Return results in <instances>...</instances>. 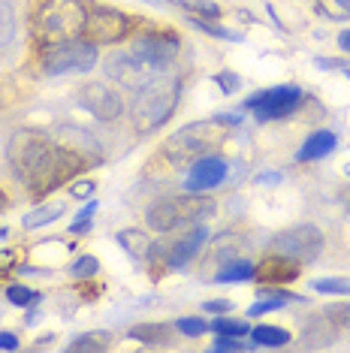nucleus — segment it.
Here are the masks:
<instances>
[{
    "instance_id": "nucleus-36",
    "label": "nucleus",
    "mask_w": 350,
    "mask_h": 353,
    "mask_svg": "<svg viewBox=\"0 0 350 353\" xmlns=\"http://www.w3.org/2000/svg\"><path fill=\"white\" fill-rule=\"evenodd\" d=\"M203 308L209 311V314H229V311H233V302L229 299H209V302H203Z\"/></svg>"
},
{
    "instance_id": "nucleus-12",
    "label": "nucleus",
    "mask_w": 350,
    "mask_h": 353,
    "mask_svg": "<svg viewBox=\"0 0 350 353\" xmlns=\"http://www.w3.org/2000/svg\"><path fill=\"white\" fill-rule=\"evenodd\" d=\"M224 179H227V160L220 154H205V157L190 163L185 188L190 194H209V190L218 188Z\"/></svg>"
},
{
    "instance_id": "nucleus-37",
    "label": "nucleus",
    "mask_w": 350,
    "mask_h": 353,
    "mask_svg": "<svg viewBox=\"0 0 350 353\" xmlns=\"http://www.w3.org/2000/svg\"><path fill=\"white\" fill-rule=\"evenodd\" d=\"M19 335L15 332H0V350H19Z\"/></svg>"
},
{
    "instance_id": "nucleus-32",
    "label": "nucleus",
    "mask_w": 350,
    "mask_h": 353,
    "mask_svg": "<svg viewBox=\"0 0 350 353\" xmlns=\"http://www.w3.org/2000/svg\"><path fill=\"white\" fill-rule=\"evenodd\" d=\"M317 10L326 19H344V15H350V0H317Z\"/></svg>"
},
{
    "instance_id": "nucleus-40",
    "label": "nucleus",
    "mask_w": 350,
    "mask_h": 353,
    "mask_svg": "<svg viewBox=\"0 0 350 353\" xmlns=\"http://www.w3.org/2000/svg\"><path fill=\"white\" fill-rule=\"evenodd\" d=\"M94 212H97V203L91 199V203L82 208V212H76V221H91V218H94Z\"/></svg>"
},
{
    "instance_id": "nucleus-18",
    "label": "nucleus",
    "mask_w": 350,
    "mask_h": 353,
    "mask_svg": "<svg viewBox=\"0 0 350 353\" xmlns=\"http://www.w3.org/2000/svg\"><path fill=\"white\" fill-rule=\"evenodd\" d=\"M251 339H254V344H260V347H284V344H290V332L284 326L260 323L251 329Z\"/></svg>"
},
{
    "instance_id": "nucleus-34",
    "label": "nucleus",
    "mask_w": 350,
    "mask_h": 353,
    "mask_svg": "<svg viewBox=\"0 0 350 353\" xmlns=\"http://www.w3.org/2000/svg\"><path fill=\"white\" fill-rule=\"evenodd\" d=\"M212 347H214V350H245L248 344H245L242 339H236V335H218Z\"/></svg>"
},
{
    "instance_id": "nucleus-45",
    "label": "nucleus",
    "mask_w": 350,
    "mask_h": 353,
    "mask_svg": "<svg viewBox=\"0 0 350 353\" xmlns=\"http://www.w3.org/2000/svg\"><path fill=\"white\" fill-rule=\"evenodd\" d=\"M6 236H10V230H6V227H0V239H6Z\"/></svg>"
},
{
    "instance_id": "nucleus-44",
    "label": "nucleus",
    "mask_w": 350,
    "mask_h": 353,
    "mask_svg": "<svg viewBox=\"0 0 350 353\" xmlns=\"http://www.w3.org/2000/svg\"><path fill=\"white\" fill-rule=\"evenodd\" d=\"M6 208V196H3V190H0V212Z\"/></svg>"
},
{
    "instance_id": "nucleus-4",
    "label": "nucleus",
    "mask_w": 350,
    "mask_h": 353,
    "mask_svg": "<svg viewBox=\"0 0 350 353\" xmlns=\"http://www.w3.org/2000/svg\"><path fill=\"white\" fill-rule=\"evenodd\" d=\"M218 212V203L205 194H175V196H163L157 203L148 205L145 221L154 232H178V230H190L196 223L209 221Z\"/></svg>"
},
{
    "instance_id": "nucleus-19",
    "label": "nucleus",
    "mask_w": 350,
    "mask_h": 353,
    "mask_svg": "<svg viewBox=\"0 0 350 353\" xmlns=\"http://www.w3.org/2000/svg\"><path fill=\"white\" fill-rule=\"evenodd\" d=\"M15 28L19 21H15L12 0H0V52H6L15 43Z\"/></svg>"
},
{
    "instance_id": "nucleus-22",
    "label": "nucleus",
    "mask_w": 350,
    "mask_h": 353,
    "mask_svg": "<svg viewBox=\"0 0 350 353\" xmlns=\"http://www.w3.org/2000/svg\"><path fill=\"white\" fill-rule=\"evenodd\" d=\"M63 214V205L61 203H49V205H39L37 212L25 214V230H39V227H49V223H54Z\"/></svg>"
},
{
    "instance_id": "nucleus-29",
    "label": "nucleus",
    "mask_w": 350,
    "mask_h": 353,
    "mask_svg": "<svg viewBox=\"0 0 350 353\" xmlns=\"http://www.w3.org/2000/svg\"><path fill=\"white\" fill-rule=\"evenodd\" d=\"M169 3L181 6V10H187L194 15H205V19H218L220 15V6L212 3V0H169Z\"/></svg>"
},
{
    "instance_id": "nucleus-6",
    "label": "nucleus",
    "mask_w": 350,
    "mask_h": 353,
    "mask_svg": "<svg viewBox=\"0 0 350 353\" xmlns=\"http://www.w3.org/2000/svg\"><path fill=\"white\" fill-rule=\"evenodd\" d=\"M97 46L85 37L63 39V43L45 46L43 49V70L49 76H70V73H91L97 67Z\"/></svg>"
},
{
    "instance_id": "nucleus-23",
    "label": "nucleus",
    "mask_w": 350,
    "mask_h": 353,
    "mask_svg": "<svg viewBox=\"0 0 350 353\" xmlns=\"http://www.w3.org/2000/svg\"><path fill=\"white\" fill-rule=\"evenodd\" d=\"M118 242H121V248H127V251L136 256V260H145L151 239L145 236V232H139V230H121L118 232Z\"/></svg>"
},
{
    "instance_id": "nucleus-3",
    "label": "nucleus",
    "mask_w": 350,
    "mask_h": 353,
    "mask_svg": "<svg viewBox=\"0 0 350 353\" xmlns=\"http://www.w3.org/2000/svg\"><path fill=\"white\" fill-rule=\"evenodd\" d=\"M181 103V82L178 79H151L136 91L130 103V124L136 133H154L175 115Z\"/></svg>"
},
{
    "instance_id": "nucleus-27",
    "label": "nucleus",
    "mask_w": 350,
    "mask_h": 353,
    "mask_svg": "<svg viewBox=\"0 0 350 353\" xmlns=\"http://www.w3.org/2000/svg\"><path fill=\"white\" fill-rule=\"evenodd\" d=\"M97 272H100V260L97 256H91V254H82V256H76V260L70 263V275L79 278V281L94 278Z\"/></svg>"
},
{
    "instance_id": "nucleus-38",
    "label": "nucleus",
    "mask_w": 350,
    "mask_h": 353,
    "mask_svg": "<svg viewBox=\"0 0 350 353\" xmlns=\"http://www.w3.org/2000/svg\"><path fill=\"white\" fill-rule=\"evenodd\" d=\"M94 194V184L91 181H76L73 184V196H91Z\"/></svg>"
},
{
    "instance_id": "nucleus-24",
    "label": "nucleus",
    "mask_w": 350,
    "mask_h": 353,
    "mask_svg": "<svg viewBox=\"0 0 350 353\" xmlns=\"http://www.w3.org/2000/svg\"><path fill=\"white\" fill-rule=\"evenodd\" d=\"M109 344H112V339H109V332H85L79 335V339H73L67 344V350H106Z\"/></svg>"
},
{
    "instance_id": "nucleus-33",
    "label": "nucleus",
    "mask_w": 350,
    "mask_h": 353,
    "mask_svg": "<svg viewBox=\"0 0 350 353\" xmlns=\"http://www.w3.org/2000/svg\"><path fill=\"white\" fill-rule=\"evenodd\" d=\"M190 25H194V28H200V30H205V34H212V37H224V39H238L236 34H229V30L227 28H214V25H209V21H203L200 19V15H190Z\"/></svg>"
},
{
    "instance_id": "nucleus-13",
    "label": "nucleus",
    "mask_w": 350,
    "mask_h": 353,
    "mask_svg": "<svg viewBox=\"0 0 350 353\" xmlns=\"http://www.w3.org/2000/svg\"><path fill=\"white\" fill-rule=\"evenodd\" d=\"M106 73L115 79V82H121L124 88H130V91H139L145 82H151V73L154 70L151 67H145L136 54H130V52H118V54H112V58L106 61Z\"/></svg>"
},
{
    "instance_id": "nucleus-9",
    "label": "nucleus",
    "mask_w": 350,
    "mask_h": 353,
    "mask_svg": "<svg viewBox=\"0 0 350 353\" xmlns=\"http://www.w3.org/2000/svg\"><path fill=\"white\" fill-rule=\"evenodd\" d=\"M130 30H133L130 15H124L121 10H112V6H100V10L88 12L82 37L94 46H115L121 39H127Z\"/></svg>"
},
{
    "instance_id": "nucleus-10",
    "label": "nucleus",
    "mask_w": 350,
    "mask_h": 353,
    "mask_svg": "<svg viewBox=\"0 0 350 353\" xmlns=\"http://www.w3.org/2000/svg\"><path fill=\"white\" fill-rule=\"evenodd\" d=\"M178 49H181V39L169 34V30H151V34H139L130 46V54L145 63L151 70H166L169 63L178 58Z\"/></svg>"
},
{
    "instance_id": "nucleus-35",
    "label": "nucleus",
    "mask_w": 350,
    "mask_h": 353,
    "mask_svg": "<svg viewBox=\"0 0 350 353\" xmlns=\"http://www.w3.org/2000/svg\"><path fill=\"white\" fill-rule=\"evenodd\" d=\"M214 82L224 88V94H236L238 88H242V79H238L236 73H218L214 76Z\"/></svg>"
},
{
    "instance_id": "nucleus-46",
    "label": "nucleus",
    "mask_w": 350,
    "mask_h": 353,
    "mask_svg": "<svg viewBox=\"0 0 350 353\" xmlns=\"http://www.w3.org/2000/svg\"><path fill=\"white\" fill-rule=\"evenodd\" d=\"M344 175H347V179H350V163H347V166H344Z\"/></svg>"
},
{
    "instance_id": "nucleus-20",
    "label": "nucleus",
    "mask_w": 350,
    "mask_h": 353,
    "mask_svg": "<svg viewBox=\"0 0 350 353\" xmlns=\"http://www.w3.org/2000/svg\"><path fill=\"white\" fill-rule=\"evenodd\" d=\"M254 272H257V266H254L251 260H229L220 266V272L214 275V281L218 284H229V281H251Z\"/></svg>"
},
{
    "instance_id": "nucleus-26",
    "label": "nucleus",
    "mask_w": 350,
    "mask_h": 353,
    "mask_svg": "<svg viewBox=\"0 0 350 353\" xmlns=\"http://www.w3.org/2000/svg\"><path fill=\"white\" fill-rule=\"evenodd\" d=\"M6 299H10L15 308H30V305L39 302V293L30 290V287H25V284H10L6 287Z\"/></svg>"
},
{
    "instance_id": "nucleus-30",
    "label": "nucleus",
    "mask_w": 350,
    "mask_h": 353,
    "mask_svg": "<svg viewBox=\"0 0 350 353\" xmlns=\"http://www.w3.org/2000/svg\"><path fill=\"white\" fill-rule=\"evenodd\" d=\"M323 314L338 326V332H350V302H332V305H326Z\"/></svg>"
},
{
    "instance_id": "nucleus-1",
    "label": "nucleus",
    "mask_w": 350,
    "mask_h": 353,
    "mask_svg": "<svg viewBox=\"0 0 350 353\" xmlns=\"http://www.w3.org/2000/svg\"><path fill=\"white\" fill-rule=\"evenodd\" d=\"M6 160L19 181L34 190V196L52 194L58 184L70 181L82 166H88L79 151L63 148L37 130H15L6 145Z\"/></svg>"
},
{
    "instance_id": "nucleus-11",
    "label": "nucleus",
    "mask_w": 350,
    "mask_h": 353,
    "mask_svg": "<svg viewBox=\"0 0 350 353\" xmlns=\"http://www.w3.org/2000/svg\"><path fill=\"white\" fill-rule=\"evenodd\" d=\"M79 106H82L88 115H94L103 124H112L124 115V100L115 88L103 85V82H85L79 88Z\"/></svg>"
},
{
    "instance_id": "nucleus-39",
    "label": "nucleus",
    "mask_w": 350,
    "mask_h": 353,
    "mask_svg": "<svg viewBox=\"0 0 350 353\" xmlns=\"http://www.w3.org/2000/svg\"><path fill=\"white\" fill-rule=\"evenodd\" d=\"M91 230V221H73L70 223V236H85Z\"/></svg>"
},
{
    "instance_id": "nucleus-42",
    "label": "nucleus",
    "mask_w": 350,
    "mask_h": 353,
    "mask_svg": "<svg viewBox=\"0 0 350 353\" xmlns=\"http://www.w3.org/2000/svg\"><path fill=\"white\" fill-rule=\"evenodd\" d=\"M278 181H281V172H266L257 179V184H278Z\"/></svg>"
},
{
    "instance_id": "nucleus-41",
    "label": "nucleus",
    "mask_w": 350,
    "mask_h": 353,
    "mask_svg": "<svg viewBox=\"0 0 350 353\" xmlns=\"http://www.w3.org/2000/svg\"><path fill=\"white\" fill-rule=\"evenodd\" d=\"M12 260H15V251H0V272L12 269Z\"/></svg>"
},
{
    "instance_id": "nucleus-21",
    "label": "nucleus",
    "mask_w": 350,
    "mask_h": 353,
    "mask_svg": "<svg viewBox=\"0 0 350 353\" xmlns=\"http://www.w3.org/2000/svg\"><path fill=\"white\" fill-rule=\"evenodd\" d=\"M169 329L172 326H166V323H139V326L130 329V339L145 341V344H166L172 335Z\"/></svg>"
},
{
    "instance_id": "nucleus-43",
    "label": "nucleus",
    "mask_w": 350,
    "mask_h": 353,
    "mask_svg": "<svg viewBox=\"0 0 350 353\" xmlns=\"http://www.w3.org/2000/svg\"><path fill=\"white\" fill-rule=\"evenodd\" d=\"M338 46H341V52L350 54V30H341L338 34Z\"/></svg>"
},
{
    "instance_id": "nucleus-8",
    "label": "nucleus",
    "mask_w": 350,
    "mask_h": 353,
    "mask_svg": "<svg viewBox=\"0 0 350 353\" xmlns=\"http://www.w3.org/2000/svg\"><path fill=\"white\" fill-rule=\"evenodd\" d=\"M272 254L290 256L296 263H314L323 254V232L314 223H299L272 239Z\"/></svg>"
},
{
    "instance_id": "nucleus-5",
    "label": "nucleus",
    "mask_w": 350,
    "mask_h": 353,
    "mask_svg": "<svg viewBox=\"0 0 350 353\" xmlns=\"http://www.w3.org/2000/svg\"><path fill=\"white\" fill-rule=\"evenodd\" d=\"M88 10L82 0H43L34 12V37L43 46H54L63 39L82 37Z\"/></svg>"
},
{
    "instance_id": "nucleus-7",
    "label": "nucleus",
    "mask_w": 350,
    "mask_h": 353,
    "mask_svg": "<svg viewBox=\"0 0 350 353\" xmlns=\"http://www.w3.org/2000/svg\"><path fill=\"white\" fill-rule=\"evenodd\" d=\"M302 88L299 85H275V88H266V91L254 94V97L245 100V109L254 112L257 121H281L296 112V106L302 103Z\"/></svg>"
},
{
    "instance_id": "nucleus-31",
    "label": "nucleus",
    "mask_w": 350,
    "mask_h": 353,
    "mask_svg": "<svg viewBox=\"0 0 350 353\" xmlns=\"http://www.w3.org/2000/svg\"><path fill=\"white\" fill-rule=\"evenodd\" d=\"M175 332H181V335H187V339H200V335L209 332V323L200 317H181V320H175Z\"/></svg>"
},
{
    "instance_id": "nucleus-16",
    "label": "nucleus",
    "mask_w": 350,
    "mask_h": 353,
    "mask_svg": "<svg viewBox=\"0 0 350 353\" xmlns=\"http://www.w3.org/2000/svg\"><path fill=\"white\" fill-rule=\"evenodd\" d=\"M336 133L332 130H314L302 142V148L296 151V163H311V160H320V157H329L336 151Z\"/></svg>"
},
{
    "instance_id": "nucleus-14",
    "label": "nucleus",
    "mask_w": 350,
    "mask_h": 353,
    "mask_svg": "<svg viewBox=\"0 0 350 353\" xmlns=\"http://www.w3.org/2000/svg\"><path fill=\"white\" fill-rule=\"evenodd\" d=\"M209 242V230L203 223L190 227L185 236H178L169 245V256H166V269H185L190 260H196V254L203 251V245Z\"/></svg>"
},
{
    "instance_id": "nucleus-15",
    "label": "nucleus",
    "mask_w": 350,
    "mask_h": 353,
    "mask_svg": "<svg viewBox=\"0 0 350 353\" xmlns=\"http://www.w3.org/2000/svg\"><path fill=\"white\" fill-rule=\"evenodd\" d=\"M299 269L302 263L290 260V256H281V254H272L269 260L260 263V269L254 272V278L260 284H272V287H281V284H290V281L299 278Z\"/></svg>"
},
{
    "instance_id": "nucleus-2",
    "label": "nucleus",
    "mask_w": 350,
    "mask_h": 353,
    "mask_svg": "<svg viewBox=\"0 0 350 353\" xmlns=\"http://www.w3.org/2000/svg\"><path fill=\"white\" fill-rule=\"evenodd\" d=\"M229 136V124L224 118H203V121H190L185 127H178L169 139H163L161 154L169 163H194L205 154H214Z\"/></svg>"
},
{
    "instance_id": "nucleus-17",
    "label": "nucleus",
    "mask_w": 350,
    "mask_h": 353,
    "mask_svg": "<svg viewBox=\"0 0 350 353\" xmlns=\"http://www.w3.org/2000/svg\"><path fill=\"white\" fill-rule=\"evenodd\" d=\"M336 339H338V326L326 314L311 317L305 323V329H302V341H305L308 347H329Z\"/></svg>"
},
{
    "instance_id": "nucleus-28",
    "label": "nucleus",
    "mask_w": 350,
    "mask_h": 353,
    "mask_svg": "<svg viewBox=\"0 0 350 353\" xmlns=\"http://www.w3.org/2000/svg\"><path fill=\"white\" fill-rule=\"evenodd\" d=\"M212 329L218 335H236V339H242V335L251 332V326L245 323V320H233V317H227V314H218V320L212 323Z\"/></svg>"
},
{
    "instance_id": "nucleus-25",
    "label": "nucleus",
    "mask_w": 350,
    "mask_h": 353,
    "mask_svg": "<svg viewBox=\"0 0 350 353\" xmlns=\"http://www.w3.org/2000/svg\"><path fill=\"white\" fill-rule=\"evenodd\" d=\"M311 290L323 296H350V278H314Z\"/></svg>"
}]
</instances>
